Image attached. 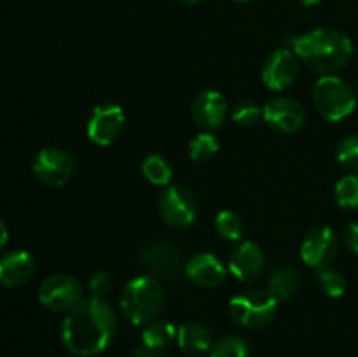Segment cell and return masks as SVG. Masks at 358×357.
<instances>
[{"label": "cell", "instance_id": "cell-1", "mask_svg": "<svg viewBox=\"0 0 358 357\" xmlns=\"http://www.w3.org/2000/svg\"><path fill=\"white\" fill-rule=\"evenodd\" d=\"M117 332L115 310L101 298H83L62 324V342L69 352L93 357L108 349Z\"/></svg>", "mask_w": 358, "mask_h": 357}, {"label": "cell", "instance_id": "cell-2", "mask_svg": "<svg viewBox=\"0 0 358 357\" xmlns=\"http://www.w3.org/2000/svg\"><path fill=\"white\" fill-rule=\"evenodd\" d=\"M297 58L313 72L334 76L353 56V44L348 35L334 28H315L287 41Z\"/></svg>", "mask_w": 358, "mask_h": 357}, {"label": "cell", "instance_id": "cell-3", "mask_svg": "<svg viewBox=\"0 0 358 357\" xmlns=\"http://www.w3.org/2000/svg\"><path fill=\"white\" fill-rule=\"evenodd\" d=\"M164 307V289L156 276H135L121 294V312L133 326H147Z\"/></svg>", "mask_w": 358, "mask_h": 357}, {"label": "cell", "instance_id": "cell-4", "mask_svg": "<svg viewBox=\"0 0 358 357\" xmlns=\"http://www.w3.org/2000/svg\"><path fill=\"white\" fill-rule=\"evenodd\" d=\"M311 100L318 114L332 122L348 118L357 107V94L353 88L336 76H322L313 84Z\"/></svg>", "mask_w": 358, "mask_h": 357}, {"label": "cell", "instance_id": "cell-5", "mask_svg": "<svg viewBox=\"0 0 358 357\" xmlns=\"http://www.w3.org/2000/svg\"><path fill=\"white\" fill-rule=\"evenodd\" d=\"M278 301L262 289H250L236 294L229 301V315L236 324L247 329H261L275 318Z\"/></svg>", "mask_w": 358, "mask_h": 357}, {"label": "cell", "instance_id": "cell-6", "mask_svg": "<svg viewBox=\"0 0 358 357\" xmlns=\"http://www.w3.org/2000/svg\"><path fill=\"white\" fill-rule=\"evenodd\" d=\"M159 214L171 227H189L198 219V202L187 186H168L159 195Z\"/></svg>", "mask_w": 358, "mask_h": 357}, {"label": "cell", "instance_id": "cell-7", "mask_svg": "<svg viewBox=\"0 0 358 357\" xmlns=\"http://www.w3.org/2000/svg\"><path fill=\"white\" fill-rule=\"evenodd\" d=\"M31 170L42 184L49 188H59L73 177L76 161L72 154L59 147H44L35 154Z\"/></svg>", "mask_w": 358, "mask_h": 357}, {"label": "cell", "instance_id": "cell-8", "mask_svg": "<svg viewBox=\"0 0 358 357\" xmlns=\"http://www.w3.org/2000/svg\"><path fill=\"white\" fill-rule=\"evenodd\" d=\"M83 298L80 282L72 275H51L38 287V301L51 312H70Z\"/></svg>", "mask_w": 358, "mask_h": 357}, {"label": "cell", "instance_id": "cell-9", "mask_svg": "<svg viewBox=\"0 0 358 357\" xmlns=\"http://www.w3.org/2000/svg\"><path fill=\"white\" fill-rule=\"evenodd\" d=\"M126 114L121 105L117 104H100L91 111L87 118L86 133L90 140L96 146H110L124 130Z\"/></svg>", "mask_w": 358, "mask_h": 357}, {"label": "cell", "instance_id": "cell-10", "mask_svg": "<svg viewBox=\"0 0 358 357\" xmlns=\"http://www.w3.org/2000/svg\"><path fill=\"white\" fill-rule=\"evenodd\" d=\"M339 251V238L331 226H315L301 245V259L313 270L331 266Z\"/></svg>", "mask_w": 358, "mask_h": 357}, {"label": "cell", "instance_id": "cell-11", "mask_svg": "<svg viewBox=\"0 0 358 357\" xmlns=\"http://www.w3.org/2000/svg\"><path fill=\"white\" fill-rule=\"evenodd\" d=\"M142 261L157 280H177L185 268L178 248L164 240L149 241L142 251Z\"/></svg>", "mask_w": 358, "mask_h": 357}, {"label": "cell", "instance_id": "cell-12", "mask_svg": "<svg viewBox=\"0 0 358 357\" xmlns=\"http://www.w3.org/2000/svg\"><path fill=\"white\" fill-rule=\"evenodd\" d=\"M262 118L269 128L280 133H296L306 121V111L290 97H275L262 107Z\"/></svg>", "mask_w": 358, "mask_h": 357}, {"label": "cell", "instance_id": "cell-13", "mask_svg": "<svg viewBox=\"0 0 358 357\" xmlns=\"http://www.w3.org/2000/svg\"><path fill=\"white\" fill-rule=\"evenodd\" d=\"M299 74V58L290 48L276 49L262 65V83L271 91H285Z\"/></svg>", "mask_w": 358, "mask_h": 357}, {"label": "cell", "instance_id": "cell-14", "mask_svg": "<svg viewBox=\"0 0 358 357\" xmlns=\"http://www.w3.org/2000/svg\"><path fill=\"white\" fill-rule=\"evenodd\" d=\"M266 266V255L255 241H243L229 255L227 270L236 280L250 284L262 275Z\"/></svg>", "mask_w": 358, "mask_h": 357}, {"label": "cell", "instance_id": "cell-15", "mask_svg": "<svg viewBox=\"0 0 358 357\" xmlns=\"http://www.w3.org/2000/svg\"><path fill=\"white\" fill-rule=\"evenodd\" d=\"M227 102L217 90H203L192 102V119L203 132H215L224 125Z\"/></svg>", "mask_w": 358, "mask_h": 357}, {"label": "cell", "instance_id": "cell-16", "mask_svg": "<svg viewBox=\"0 0 358 357\" xmlns=\"http://www.w3.org/2000/svg\"><path fill=\"white\" fill-rule=\"evenodd\" d=\"M184 275L194 286L213 289V287L222 286L227 275V268L220 261V258H217L212 252H199V254L192 255L189 261H185Z\"/></svg>", "mask_w": 358, "mask_h": 357}, {"label": "cell", "instance_id": "cell-17", "mask_svg": "<svg viewBox=\"0 0 358 357\" xmlns=\"http://www.w3.org/2000/svg\"><path fill=\"white\" fill-rule=\"evenodd\" d=\"M35 259L28 251H10L0 258V284L21 287L34 276Z\"/></svg>", "mask_w": 358, "mask_h": 357}, {"label": "cell", "instance_id": "cell-18", "mask_svg": "<svg viewBox=\"0 0 358 357\" xmlns=\"http://www.w3.org/2000/svg\"><path fill=\"white\" fill-rule=\"evenodd\" d=\"M177 343L189 356H201L210 352L213 338L210 329L201 322H185L177 328Z\"/></svg>", "mask_w": 358, "mask_h": 357}, {"label": "cell", "instance_id": "cell-19", "mask_svg": "<svg viewBox=\"0 0 358 357\" xmlns=\"http://www.w3.org/2000/svg\"><path fill=\"white\" fill-rule=\"evenodd\" d=\"M299 290V273L290 265H278L268 280V293L276 301H287Z\"/></svg>", "mask_w": 358, "mask_h": 357}, {"label": "cell", "instance_id": "cell-20", "mask_svg": "<svg viewBox=\"0 0 358 357\" xmlns=\"http://www.w3.org/2000/svg\"><path fill=\"white\" fill-rule=\"evenodd\" d=\"M142 340L143 345L159 352L177 342V328L166 321H152L143 329Z\"/></svg>", "mask_w": 358, "mask_h": 357}, {"label": "cell", "instance_id": "cell-21", "mask_svg": "<svg viewBox=\"0 0 358 357\" xmlns=\"http://www.w3.org/2000/svg\"><path fill=\"white\" fill-rule=\"evenodd\" d=\"M142 174L150 184L168 186L173 177L170 161L161 154H149L142 163Z\"/></svg>", "mask_w": 358, "mask_h": 357}, {"label": "cell", "instance_id": "cell-22", "mask_svg": "<svg viewBox=\"0 0 358 357\" xmlns=\"http://www.w3.org/2000/svg\"><path fill=\"white\" fill-rule=\"evenodd\" d=\"M219 139L213 132H201L189 142V158L196 163H206L219 153Z\"/></svg>", "mask_w": 358, "mask_h": 357}, {"label": "cell", "instance_id": "cell-23", "mask_svg": "<svg viewBox=\"0 0 358 357\" xmlns=\"http://www.w3.org/2000/svg\"><path fill=\"white\" fill-rule=\"evenodd\" d=\"M208 357H250V346L241 336L227 335L213 343Z\"/></svg>", "mask_w": 358, "mask_h": 357}, {"label": "cell", "instance_id": "cell-24", "mask_svg": "<svg viewBox=\"0 0 358 357\" xmlns=\"http://www.w3.org/2000/svg\"><path fill=\"white\" fill-rule=\"evenodd\" d=\"M215 230L226 240L238 241L243 237L245 224L236 212H233V210H222L215 217Z\"/></svg>", "mask_w": 358, "mask_h": 357}, {"label": "cell", "instance_id": "cell-25", "mask_svg": "<svg viewBox=\"0 0 358 357\" xmlns=\"http://www.w3.org/2000/svg\"><path fill=\"white\" fill-rule=\"evenodd\" d=\"M336 202L339 206L348 210H357L358 209V174L345 175L341 181L336 184L334 189Z\"/></svg>", "mask_w": 358, "mask_h": 357}, {"label": "cell", "instance_id": "cell-26", "mask_svg": "<svg viewBox=\"0 0 358 357\" xmlns=\"http://www.w3.org/2000/svg\"><path fill=\"white\" fill-rule=\"evenodd\" d=\"M262 118V107L252 100H241L231 111V119L238 126H255Z\"/></svg>", "mask_w": 358, "mask_h": 357}, {"label": "cell", "instance_id": "cell-27", "mask_svg": "<svg viewBox=\"0 0 358 357\" xmlns=\"http://www.w3.org/2000/svg\"><path fill=\"white\" fill-rule=\"evenodd\" d=\"M317 280L329 298H341L346 293V279L343 276V273L336 272L331 266L318 270Z\"/></svg>", "mask_w": 358, "mask_h": 357}, {"label": "cell", "instance_id": "cell-28", "mask_svg": "<svg viewBox=\"0 0 358 357\" xmlns=\"http://www.w3.org/2000/svg\"><path fill=\"white\" fill-rule=\"evenodd\" d=\"M336 158L338 163L345 170L357 172L358 170V135H348L338 144L336 149Z\"/></svg>", "mask_w": 358, "mask_h": 357}, {"label": "cell", "instance_id": "cell-29", "mask_svg": "<svg viewBox=\"0 0 358 357\" xmlns=\"http://www.w3.org/2000/svg\"><path fill=\"white\" fill-rule=\"evenodd\" d=\"M90 290H91V296L105 300V296L112 290V280L110 276H108V273L105 272L94 273L90 280Z\"/></svg>", "mask_w": 358, "mask_h": 357}, {"label": "cell", "instance_id": "cell-30", "mask_svg": "<svg viewBox=\"0 0 358 357\" xmlns=\"http://www.w3.org/2000/svg\"><path fill=\"white\" fill-rule=\"evenodd\" d=\"M345 245L350 252L358 255V223L348 224L345 230Z\"/></svg>", "mask_w": 358, "mask_h": 357}, {"label": "cell", "instance_id": "cell-31", "mask_svg": "<svg viewBox=\"0 0 358 357\" xmlns=\"http://www.w3.org/2000/svg\"><path fill=\"white\" fill-rule=\"evenodd\" d=\"M131 357H163V356H161L157 350H152V349H149V346L143 345V346H138V349L133 350Z\"/></svg>", "mask_w": 358, "mask_h": 357}, {"label": "cell", "instance_id": "cell-32", "mask_svg": "<svg viewBox=\"0 0 358 357\" xmlns=\"http://www.w3.org/2000/svg\"><path fill=\"white\" fill-rule=\"evenodd\" d=\"M7 240H9V230H7L6 223L0 219V248H3V245L7 244Z\"/></svg>", "mask_w": 358, "mask_h": 357}, {"label": "cell", "instance_id": "cell-33", "mask_svg": "<svg viewBox=\"0 0 358 357\" xmlns=\"http://www.w3.org/2000/svg\"><path fill=\"white\" fill-rule=\"evenodd\" d=\"M297 2L304 7H315L317 4H320V0H297Z\"/></svg>", "mask_w": 358, "mask_h": 357}, {"label": "cell", "instance_id": "cell-34", "mask_svg": "<svg viewBox=\"0 0 358 357\" xmlns=\"http://www.w3.org/2000/svg\"><path fill=\"white\" fill-rule=\"evenodd\" d=\"M180 2L189 4V6H192V4H198V2H201V0H180Z\"/></svg>", "mask_w": 358, "mask_h": 357}, {"label": "cell", "instance_id": "cell-35", "mask_svg": "<svg viewBox=\"0 0 358 357\" xmlns=\"http://www.w3.org/2000/svg\"><path fill=\"white\" fill-rule=\"evenodd\" d=\"M234 2H250V0H234Z\"/></svg>", "mask_w": 358, "mask_h": 357}]
</instances>
